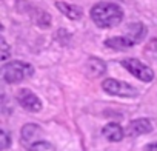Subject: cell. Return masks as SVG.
<instances>
[{"label": "cell", "instance_id": "6da1fadb", "mask_svg": "<svg viewBox=\"0 0 157 151\" xmlns=\"http://www.w3.org/2000/svg\"><path fill=\"white\" fill-rule=\"evenodd\" d=\"M91 19L102 28L116 26L123 19V11L120 6L108 2H100L93 6L91 10Z\"/></svg>", "mask_w": 157, "mask_h": 151}, {"label": "cell", "instance_id": "7a4b0ae2", "mask_svg": "<svg viewBox=\"0 0 157 151\" xmlns=\"http://www.w3.org/2000/svg\"><path fill=\"white\" fill-rule=\"evenodd\" d=\"M33 72H34V69L31 65H28L25 62H19V60L10 62L2 68V76H3L5 82H8V83H19L23 79L29 77Z\"/></svg>", "mask_w": 157, "mask_h": 151}, {"label": "cell", "instance_id": "3957f363", "mask_svg": "<svg viewBox=\"0 0 157 151\" xmlns=\"http://www.w3.org/2000/svg\"><path fill=\"white\" fill-rule=\"evenodd\" d=\"M102 88L105 93L111 96H119V97H136L137 96V90L134 87H131L129 83L116 80V79H106L102 83Z\"/></svg>", "mask_w": 157, "mask_h": 151}, {"label": "cell", "instance_id": "277c9868", "mask_svg": "<svg viewBox=\"0 0 157 151\" xmlns=\"http://www.w3.org/2000/svg\"><path fill=\"white\" fill-rule=\"evenodd\" d=\"M122 66L126 68L132 76H136V77L140 79L142 82H151L154 79L152 69L137 59H125V60H122Z\"/></svg>", "mask_w": 157, "mask_h": 151}, {"label": "cell", "instance_id": "5b68a950", "mask_svg": "<svg viewBox=\"0 0 157 151\" xmlns=\"http://www.w3.org/2000/svg\"><path fill=\"white\" fill-rule=\"evenodd\" d=\"M17 100H19L22 108H25V110H28L31 113H37V111L42 110L40 99L34 93H31L29 90H20L19 94H17Z\"/></svg>", "mask_w": 157, "mask_h": 151}, {"label": "cell", "instance_id": "8992f818", "mask_svg": "<svg viewBox=\"0 0 157 151\" xmlns=\"http://www.w3.org/2000/svg\"><path fill=\"white\" fill-rule=\"evenodd\" d=\"M151 131H152V125L148 119H137L128 125L126 134L128 136H140V134H146Z\"/></svg>", "mask_w": 157, "mask_h": 151}, {"label": "cell", "instance_id": "52a82bcc", "mask_svg": "<svg viewBox=\"0 0 157 151\" xmlns=\"http://www.w3.org/2000/svg\"><path fill=\"white\" fill-rule=\"evenodd\" d=\"M137 42L128 34V36H117V37H111V39H108L106 42H105V45L108 46V48H113V49H117V51H120V49H126V48H129V46H132V45H136Z\"/></svg>", "mask_w": 157, "mask_h": 151}, {"label": "cell", "instance_id": "ba28073f", "mask_svg": "<svg viewBox=\"0 0 157 151\" xmlns=\"http://www.w3.org/2000/svg\"><path fill=\"white\" fill-rule=\"evenodd\" d=\"M103 136L108 139V140H111V142H119V140H122L123 139V130H122V126L119 125V123H108L105 128H103Z\"/></svg>", "mask_w": 157, "mask_h": 151}, {"label": "cell", "instance_id": "9c48e42d", "mask_svg": "<svg viewBox=\"0 0 157 151\" xmlns=\"http://www.w3.org/2000/svg\"><path fill=\"white\" fill-rule=\"evenodd\" d=\"M56 6L68 17V19H72V20H78L82 17V10L78 6H74V5H69V3H65V2H57Z\"/></svg>", "mask_w": 157, "mask_h": 151}, {"label": "cell", "instance_id": "30bf717a", "mask_svg": "<svg viewBox=\"0 0 157 151\" xmlns=\"http://www.w3.org/2000/svg\"><path fill=\"white\" fill-rule=\"evenodd\" d=\"M39 133H40V128L37 125H34V123H29V125L23 126V130H22V139H23V142L29 143L31 139H34V136H37Z\"/></svg>", "mask_w": 157, "mask_h": 151}, {"label": "cell", "instance_id": "8fae6325", "mask_svg": "<svg viewBox=\"0 0 157 151\" xmlns=\"http://www.w3.org/2000/svg\"><path fill=\"white\" fill-rule=\"evenodd\" d=\"M88 71L93 74V76H100L105 72V63L99 59H90L88 62Z\"/></svg>", "mask_w": 157, "mask_h": 151}, {"label": "cell", "instance_id": "7c38bea8", "mask_svg": "<svg viewBox=\"0 0 157 151\" xmlns=\"http://www.w3.org/2000/svg\"><path fill=\"white\" fill-rule=\"evenodd\" d=\"M29 151H56L54 146L48 142H37V143H33Z\"/></svg>", "mask_w": 157, "mask_h": 151}, {"label": "cell", "instance_id": "4fadbf2b", "mask_svg": "<svg viewBox=\"0 0 157 151\" xmlns=\"http://www.w3.org/2000/svg\"><path fill=\"white\" fill-rule=\"evenodd\" d=\"M0 139H2V148L6 149L10 146V136H8V133L2 131V133H0Z\"/></svg>", "mask_w": 157, "mask_h": 151}, {"label": "cell", "instance_id": "5bb4252c", "mask_svg": "<svg viewBox=\"0 0 157 151\" xmlns=\"http://www.w3.org/2000/svg\"><path fill=\"white\" fill-rule=\"evenodd\" d=\"M2 51H3V54H2V60H5V59L8 57V45H6L5 39H2Z\"/></svg>", "mask_w": 157, "mask_h": 151}, {"label": "cell", "instance_id": "9a60e30c", "mask_svg": "<svg viewBox=\"0 0 157 151\" xmlns=\"http://www.w3.org/2000/svg\"><path fill=\"white\" fill-rule=\"evenodd\" d=\"M146 151H157V143H151V145L148 146Z\"/></svg>", "mask_w": 157, "mask_h": 151}]
</instances>
